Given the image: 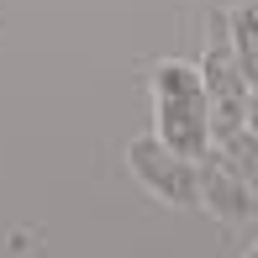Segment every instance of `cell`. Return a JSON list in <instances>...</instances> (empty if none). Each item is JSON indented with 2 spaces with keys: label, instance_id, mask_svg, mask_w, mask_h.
<instances>
[{
  "label": "cell",
  "instance_id": "cell-1",
  "mask_svg": "<svg viewBox=\"0 0 258 258\" xmlns=\"http://www.w3.org/2000/svg\"><path fill=\"white\" fill-rule=\"evenodd\" d=\"M153 116H158V143H169L184 158H206L211 148V105H206V85L201 69L190 63H158L153 69Z\"/></svg>",
  "mask_w": 258,
  "mask_h": 258
},
{
  "label": "cell",
  "instance_id": "cell-2",
  "mask_svg": "<svg viewBox=\"0 0 258 258\" xmlns=\"http://www.w3.org/2000/svg\"><path fill=\"white\" fill-rule=\"evenodd\" d=\"M201 85H206V105H211V137H232L242 121H248V79L237 69V53H232L227 37V16L211 21L206 32V69H201Z\"/></svg>",
  "mask_w": 258,
  "mask_h": 258
},
{
  "label": "cell",
  "instance_id": "cell-3",
  "mask_svg": "<svg viewBox=\"0 0 258 258\" xmlns=\"http://www.w3.org/2000/svg\"><path fill=\"white\" fill-rule=\"evenodd\" d=\"M126 163H132L137 184H143L148 195H158V201H169V206H195V201H201L195 158L174 153V148L158 143V137H137V143L126 148Z\"/></svg>",
  "mask_w": 258,
  "mask_h": 258
},
{
  "label": "cell",
  "instance_id": "cell-4",
  "mask_svg": "<svg viewBox=\"0 0 258 258\" xmlns=\"http://www.w3.org/2000/svg\"><path fill=\"white\" fill-rule=\"evenodd\" d=\"M195 184H201V201L216 211L221 221H248L253 211H258L248 179L232 169L227 153H211V148H206V163H195Z\"/></svg>",
  "mask_w": 258,
  "mask_h": 258
},
{
  "label": "cell",
  "instance_id": "cell-5",
  "mask_svg": "<svg viewBox=\"0 0 258 258\" xmlns=\"http://www.w3.org/2000/svg\"><path fill=\"white\" fill-rule=\"evenodd\" d=\"M227 37H232V53H237L248 90H258V0H242V6L227 11Z\"/></svg>",
  "mask_w": 258,
  "mask_h": 258
},
{
  "label": "cell",
  "instance_id": "cell-6",
  "mask_svg": "<svg viewBox=\"0 0 258 258\" xmlns=\"http://www.w3.org/2000/svg\"><path fill=\"white\" fill-rule=\"evenodd\" d=\"M221 153L232 158V169L248 179V190H253V201H258V137L248 132V126H237L232 137H221Z\"/></svg>",
  "mask_w": 258,
  "mask_h": 258
},
{
  "label": "cell",
  "instance_id": "cell-7",
  "mask_svg": "<svg viewBox=\"0 0 258 258\" xmlns=\"http://www.w3.org/2000/svg\"><path fill=\"white\" fill-rule=\"evenodd\" d=\"M248 132L258 137V90H248Z\"/></svg>",
  "mask_w": 258,
  "mask_h": 258
},
{
  "label": "cell",
  "instance_id": "cell-8",
  "mask_svg": "<svg viewBox=\"0 0 258 258\" xmlns=\"http://www.w3.org/2000/svg\"><path fill=\"white\" fill-rule=\"evenodd\" d=\"M248 258H258V248H253V253H248Z\"/></svg>",
  "mask_w": 258,
  "mask_h": 258
}]
</instances>
